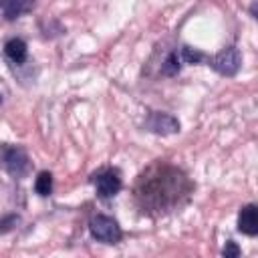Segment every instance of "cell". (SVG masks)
I'll list each match as a JSON object with an SVG mask.
<instances>
[{
	"instance_id": "9c48e42d",
	"label": "cell",
	"mask_w": 258,
	"mask_h": 258,
	"mask_svg": "<svg viewBox=\"0 0 258 258\" xmlns=\"http://www.w3.org/2000/svg\"><path fill=\"white\" fill-rule=\"evenodd\" d=\"M32 6H34V0H10L8 6L4 8V16H6L8 20H14V18H18V16H22V14H26V12H30Z\"/></svg>"
},
{
	"instance_id": "7c38bea8",
	"label": "cell",
	"mask_w": 258,
	"mask_h": 258,
	"mask_svg": "<svg viewBox=\"0 0 258 258\" xmlns=\"http://www.w3.org/2000/svg\"><path fill=\"white\" fill-rule=\"evenodd\" d=\"M177 71H179V60H177V54L173 52V54L167 56V60H165L161 73H163V75H175Z\"/></svg>"
},
{
	"instance_id": "6da1fadb",
	"label": "cell",
	"mask_w": 258,
	"mask_h": 258,
	"mask_svg": "<svg viewBox=\"0 0 258 258\" xmlns=\"http://www.w3.org/2000/svg\"><path fill=\"white\" fill-rule=\"evenodd\" d=\"M189 181L181 171L167 165H155L147 173H143L137 181L135 196L143 210L149 212H165L171 206L179 204L181 196H187Z\"/></svg>"
},
{
	"instance_id": "9a60e30c",
	"label": "cell",
	"mask_w": 258,
	"mask_h": 258,
	"mask_svg": "<svg viewBox=\"0 0 258 258\" xmlns=\"http://www.w3.org/2000/svg\"><path fill=\"white\" fill-rule=\"evenodd\" d=\"M8 2H10V0H0V8H6V6H8Z\"/></svg>"
},
{
	"instance_id": "8fae6325",
	"label": "cell",
	"mask_w": 258,
	"mask_h": 258,
	"mask_svg": "<svg viewBox=\"0 0 258 258\" xmlns=\"http://www.w3.org/2000/svg\"><path fill=\"white\" fill-rule=\"evenodd\" d=\"M181 58H183L185 62H200V60H204L206 56H204V52H200L198 48L183 46V48H181Z\"/></svg>"
},
{
	"instance_id": "5bb4252c",
	"label": "cell",
	"mask_w": 258,
	"mask_h": 258,
	"mask_svg": "<svg viewBox=\"0 0 258 258\" xmlns=\"http://www.w3.org/2000/svg\"><path fill=\"white\" fill-rule=\"evenodd\" d=\"M16 222H18V218H16V216H8L6 220H2V222H0V232H8Z\"/></svg>"
},
{
	"instance_id": "5b68a950",
	"label": "cell",
	"mask_w": 258,
	"mask_h": 258,
	"mask_svg": "<svg viewBox=\"0 0 258 258\" xmlns=\"http://www.w3.org/2000/svg\"><path fill=\"white\" fill-rule=\"evenodd\" d=\"M93 181H95L97 194L101 198H111L121 189V177H119V173L115 169H105V171L97 173L93 177Z\"/></svg>"
},
{
	"instance_id": "4fadbf2b",
	"label": "cell",
	"mask_w": 258,
	"mask_h": 258,
	"mask_svg": "<svg viewBox=\"0 0 258 258\" xmlns=\"http://www.w3.org/2000/svg\"><path fill=\"white\" fill-rule=\"evenodd\" d=\"M222 254H224L226 258H236V256H240V250H238V246H236L234 242H228Z\"/></svg>"
},
{
	"instance_id": "30bf717a",
	"label": "cell",
	"mask_w": 258,
	"mask_h": 258,
	"mask_svg": "<svg viewBox=\"0 0 258 258\" xmlns=\"http://www.w3.org/2000/svg\"><path fill=\"white\" fill-rule=\"evenodd\" d=\"M34 189L38 196H48L52 191V175L48 171H40L34 181Z\"/></svg>"
},
{
	"instance_id": "3957f363",
	"label": "cell",
	"mask_w": 258,
	"mask_h": 258,
	"mask_svg": "<svg viewBox=\"0 0 258 258\" xmlns=\"http://www.w3.org/2000/svg\"><path fill=\"white\" fill-rule=\"evenodd\" d=\"M89 230H91L93 238H97L99 242H105V244H117L123 236L119 224L109 216H95L89 224Z\"/></svg>"
},
{
	"instance_id": "277c9868",
	"label": "cell",
	"mask_w": 258,
	"mask_h": 258,
	"mask_svg": "<svg viewBox=\"0 0 258 258\" xmlns=\"http://www.w3.org/2000/svg\"><path fill=\"white\" fill-rule=\"evenodd\" d=\"M208 62L212 64L214 71H218L220 75H226V77H232L238 73L240 64H242V56H240V50L236 46H228L224 48L222 52H218L216 56L208 58Z\"/></svg>"
},
{
	"instance_id": "52a82bcc",
	"label": "cell",
	"mask_w": 258,
	"mask_h": 258,
	"mask_svg": "<svg viewBox=\"0 0 258 258\" xmlns=\"http://www.w3.org/2000/svg\"><path fill=\"white\" fill-rule=\"evenodd\" d=\"M147 127L149 131H155V133H175L179 131V123L177 119H173L171 115L167 113H151L149 115V121H147Z\"/></svg>"
},
{
	"instance_id": "8992f818",
	"label": "cell",
	"mask_w": 258,
	"mask_h": 258,
	"mask_svg": "<svg viewBox=\"0 0 258 258\" xmlns=\"http://www.w3.org/2000/svg\"><path fill=\"white\" fill-rule=\"evenodd\" d=\"M238 230L246 236H256L258 234V210L254 204H248L240 210L238 214Z\"/></svg>"
},
{
	"instance_id": "ba28073f",
	"label": "cell",
	"mask_w": 258,
	"mask_h": 258,
	"mask_svg": "<svg viewBox=\"0 0 258 258\" xmlns=\"http://www.w3.org/2000/svg\"><path fill=\"white\" fill-rule=\"evenodd\" d=\"M4 52H6V56H8L12 62L20 64V62L26 60V54H28V50H26V42L20 40V38H10V40L4 44Z\"/></svg>"
},
{
	"instance_id": "7a4b0ae2",
	"label": "cell",
	"mask_w": 258,
	"mask_h": 258,
	"mask_svg": "<svg viewBox=\"0 0 258 258\" xmlns=\"http://www.w3.org/2000/svg\"><path fill=\"white\" fill-rule=\"evenodd\" d=\"M0 161L12 177H24L30 171V159H28L26 151L18 145H2Z\"/></svg>"
}]
</instances>
